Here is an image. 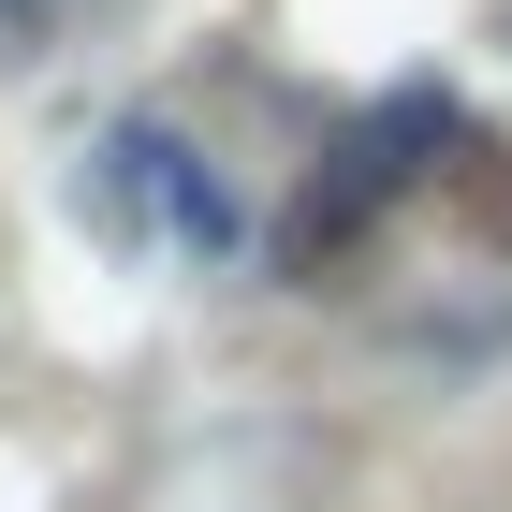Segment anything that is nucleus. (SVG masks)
<instances>
[{
    "instance_id": "obj_1",
    "label": "nucleus",
    "mask_w": 512,
    "mask_h": 512,
    "mask_svg": "<svg viewBox=\"0 0 512 512\" xmlns=\"http://www.w3.org/2000/svg\"><path fill=\"white\" fill-rule=\"evenodd\" d=\"M439 132H454L439 103H395L381 132H352V147L293 191V220H278V278H308V293H322V278H352V249L381 235V205L410 191V147H439Z\"/></svg>"
},
{
    "instance_id": "obj_2",
    "label": "nucleus",
    "mask_w": 512,
    "mask_h": 512,
    "mask_svg": "<svg viewBox=\"0 0 512 512\" xmlns=\"http://www.w3.org/2000/svg\"><path fill=\"white\" fill-rule=\"evenodd\" d=\"M439 191H454V220H469V235L512 264V132H483L469 161H439Z\"/></svg>"
},
{
    "instance_id": "obj_3",
    "label": "nucleus",
    "mask_w": 512,
    "mask_h": 512,
    "mask_svg": "<svg viewBox=\"0 0 512 512\" xmlns=\"http://www.w3.org/2000/svg\"><path fill=\"white\" fill-rule=\"evenodd\" d=\"M0 15H15V0H0Z\"/></svg>"
}]
</instances>
